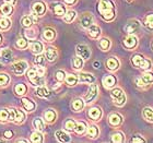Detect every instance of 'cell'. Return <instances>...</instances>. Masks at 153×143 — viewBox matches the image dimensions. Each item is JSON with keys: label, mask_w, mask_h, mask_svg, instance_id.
Instances as JSON below:
<instances>
[{"label": "cell", "mask_w": 153, "mask_h": 143, "mask_svg": "<svg viewBox=\"0 0 153 143\" xmlns=\"http://www.w3.org/2000/svg\"><path fill=\"white\" fill-rule=\"evenodd\" d=\"M27 76H29L30 81H31V83H32L33 85H35V86L44 85V83H45L44 78L41 76H38L36 70H34V69H31V70L27 72Z\"/></svg>", "instance_id": "277c9868"}, {"label": "cell", "mask_w": 153, "mask_h": 143, "mask_svg": "<svg viewBox=\"0 0 153 143\" xmlns=\"http://www.w3.org/2000/svg\"><path fill=\"white\" fill-rule=\"evenodd\" d=\"M125 141V137L124 134L121 132H115L112 134V142L114 143H121Z\"/></svg>", "instance_id": "b9f144b4"}, {"label": "cell", "mask_w": 153, "mask_h": 143, "mask_svg": "<svg viewBox=\"0 0 153 143\" xmlns=\"http://www.w3.org/2000/svg\"><path fill=\"white\" fill-rule=\"evenodd\" d=\"M0 121H12L11 109H1L0 110Z\"/></svg>", "instance_id": "603a6c76"}, {"label": "cell", "mask_w": 153, "mask_h": 143, "mask_svg": "<svg viewBox=\"0 0 153 143\" xmlns=\"http://www.w3.org/2000/svg\"><path fill=\"white\" fill-rule=\"evenodd\" d=\"M26 69H27V64L25 61H18L12 66V70L13 72L18 74V76H21L23 73L25 72Z\"/></svg>", "instance_id": "9c48e42d"}, {"label": "cell", "mask_w": 153, "mask_h": 143, "mask_svg": "<svg viewBox=\"0 0 153 143\" xmlns=\"http://www.w3.org/2000/svg\"><path fill=\"white\" fill-rule=\"evenodd\" d=\"M88 115H89V117L91 120L97 121L101 119V117H102V110H101V108L100 107H92L89 109Z\"/></svg>", "instance_id": "5bb4252c"}, {"label": "cell", "mask_w": 153, "mask_h": 143, "mask_svg": "<svg viewBox=\"0 0 153 143\" xmlns=\"http://www.w3.org/2000/svg\"><path fill=\"white\" fill-rule=\"evenodd\" d=\"M33 127L35 128L37 131H43L45 128V124L41 118H35V119L33 120Z\"/></svg>", "instance_id": "ab89813d"}, {"label": "cell", "mask_w": 153, "mask_h": 143, "mask_svg": "<svg viewBox=\"0 0 153 143\" xmlns=\"http://www.w3.org/2000/svg\"><path fill=\"white\" fill-rule=\"evenodd\" d=\"M131 64H134L136 68H139V69L144 70V71L149 70V69H151V67H152L151 60L147 59L144 56H142V55H140V54L134 55V56L131 57Z\"/></svg>", "instance_id": "7a4b0ae2"}, {"label": "cell", "mask_w": 153, "mask_h": 143, "mask_svg": "<svg viewBox=\"0 0 153 143\" xmlns=\"http://www.w3.org/2000/svg\"><path fill=\"white\" fill-rule=\"evenodd\" d=\"M131 142H139V143H142V142H146V140H144L143 138H141L140 136H136V137H134L132 139H131Z\"/></svg>", "instance_id": "db71d44e"}, {"label": "cell", "mask_w": 153, "mask_h": 143, "mask_svg": "<svg viewBox=\"0 0 153 143\" xmlns=\"http://www.w3.org/2000/svg\"><path fill=\"white\" fill-rule=\"evenodd\" d=\"M56 117H57V115H56L55 110H53V109H48V110L45 111L44 118L45 120L47 121V122H49V124H53L56 120Z\"/></svg>", "instance_id": "d4e9b609"}, {"label": "cell", "mask_w": 153, "mask_h": 143, "mask_svg": "<svg viewBox=\"0 0 153 143\" xmlns=\"http://www.w3.org/2000/svg\"><path fill=\"white\" fill-rule=\"evenodd\" d=\"M65 81H66L68 86H74L76 83H78L79 79H78V76H76V74H71L70 73V74H67V76H66Z\"/></svg>", "instance_id": "83f0119b"}, {"label": "cell", "mask_w": 153, "mask_h": 143, "mask_svg": "<svg viewBox=\"0 0 153 143\" xmlns=\"http://www.w3.org/2000/svg\"><path fill=\"white\" fill-rule=\"evenodd\" d=\"M57 56H58V53H57V50H56V48L48 47L47 49H46L45 57H46V59H47L48 61H51V62L55 61L56 59H57Z\"/></svg>", "instance_id": "ffe728a7"}, {"label": "cell", "mask_w": 153, "mask_h": 143, "mask_svg": "<svg viewBox=\"0 0 153 143\" xmlns=\"http://www.w3.org/2000/svg\"><path fill=\"white\" fill-rule=\"evenodd\" d=\"M88 34L93 39L99 38V36L101 35V29H100V26L95 25V24H92L90 27H88Z\"/></svg>", "instance_id": "ac0fdd59"}, {"label": "cell", "mask_w": 153, "mask_h": 143, "mask_svg": "<svg viewBox=\"0 0 153 143\" xmlns=\"http://www.w3.org/2000/svg\"><path fill=\"white\" fill-rule=\"evenodd\" d=\"M21 23H22V25L24 27H30L33 23V18H31V16H23L22 20H21Z\"/></svg>", "instance_id": "bcb514c9"}, {"label": "cell", "mask_w": 153, "mask_h": 143, "mask_svg": "<svg viewBox=\"0 0 153 143\" xmlns=\"http://www.w3.org/2000/svg\"><path fill=\"white\" fill-rule=\"evenodd\" d=\"M143 25L149 30H153V12L148 13L143 19Z\"/></svg>", "instance_id": "4316f807"}, {"label": "cell", "mask_w": 153, "mask_h": 143, "mask_svg": "<svg viewBox=\"0 0 153 143\" xmlns=\"http://www.w3.org/2000/svg\"><path fill=\"white\" fill-rule=\"evenodd\" d=\"M21 102H22V106L25 108V110L33 111L34 109H35V103L32 102L31 99H21Z\"/></svg>", "instance_id": "484cf974"}, {"label": "cell", "mask_w": 153, "mask_h": 143, "mask_svg": "<svg viewBox=\"0 0 153 143\" xmlns=\"http://www.w3.org/2000/svg\"><path fill=\"white\" fill-rule=\"evenodd\" d=\"M140 26H141V24L138 20H130V21L126 24V26H125V32L127 33L128 35H129V34H134L136 32L139 31Z\"/></svg>", "instance_id": "ba28073f"}, {"label": "cell", "mask_w": 153, "mask_h": 143, "mask_svg": "<svg viewBox=\"0 0 153 143\" xmlns=\"http://www.w3.org/2000/svg\"><path fill=\"white\" fill-rule=\"evenodd\" d=\"M128 1H131V0H128Z\"/></svg>", "instance_id": "03108f58"}, {"label": "cell", "mask_w": 153, "mask_h": 143, "mask_svg": "<svg viewBox=\"0 0 153 143\" xmlns=\"http://www.w3.org/2000/svg\"><path fill=\"white\" fill-rule=\"evenodd\" d=\"M35 31L34 30H32V29H30V30H27L25 32V36H26V38L27 39H34V37H35Z\"/></svg>", "instance_id": "816d5d0a"}, {"label": "cell", "mask_w": 153, "mask_h": 143, "mask_svg": "<svg viewBox=\"0 0 153 143\" xmlns=\"http://www.w3.org/2000/svg\"><path fill=\"white\" fill-rule=\"evenodd\" d=\"M84 107V102L81 99H76L72 102V109L74 111H81Z\"/></svg>", "instance_id": "8d00e7d4"}, {"label": "cell", "mask_w": 153, "mask_h": 143, "mask_svg": "<svg viewBox=\"0 0 153 143\" xmlns=\"http://www.w3.org/2000/svg\"><path fill=\"white\" fill-rule=\"evenodd\" d=\"M11 26V21L7 18H1L0 19V30L1 31H6Z\"/></svg>", "instance_id": "60d3db41"}, {"label": "cell", "mask_w": 153, "mask_h": 143, "mask_svg": "<svg viewBox=\"0 0 153 143\" xmlns=\"http://www.w3.org/2000/svg\"><path fill=\"white\" fill-rule=\"evenodd\" d=\"M76 56L81 57L82 59H84V60L89 59L90 56H91V50H90V48L88 45H84V44L76 45Z\"/></svg>", "instance_id": "5b68a950"}, {"label": "cell", "mask_w": 153, "mask_h": 143, "mask_svg": "<svg viewBox=\"0 0 153 143\" xmlns=\"http://www.w3.org/2000/svg\"><path fill=\"white\" fill-rule=\"evenodd\" d=\"M97 94H99V87H97V85H96V84H94V83H91L90 89H89V92H88V94H86L85 97H84V101H85V103H88V104L92 103L93 101L97 97Z\"/></svg>", "instance_id": "52a82bcc"}, {"label": "cell", "mask_w": 153, "mask_h": 143, "mask_svg": "<svg viewBox=\"0 0 153 143\" xmlns=\"http://www.w3.org/2000/svg\"><path fill=\"white\" fill-rule=\"evenodd\" d=\"M16 0H6V2L7 3H9V4H14L16 3Z\"/></svg>", "instance_id": "680465c9"}, {"label": "cell", "mask_w": 153, "mask_h": 143, "mask_svg": "<svg viewBox=\"0 0 153 143\" xmlns=\"http://www.w3.org/2000/svg\"><path fill=\"white\" fill-rule=\"evenodd\" d=\"M18 142H27V141L24 140V139H20V140H18Z\"/></svg>", "instance_id": "94428289"}, {"label": "cell", "mask_w": 153, "mask_h": 143, "mask_svg": "<svg viewBox=\"0 0 153 143\" xmlns=\"http://www.w3.org/2000/svg\"><path fill=\"white\" fill-rule=\"evenodd\" d=\"M123 45L128 50H132L138 46V38L134 34H129L123 41Z\"/></svg>", "instance_id": "8992f818"}, {"label": "cell", "mask_w": 153, "mask_h": 143, "mask_svg": "<svg viewBox=\"0 0 153 143\" xmlns=\"http://www.w3.org/2000/svg\"><path fill=\"white\" fill-rule=\"evenodd\" d=\"M93 21H94V19H93L92 14H91V13H85V14L82 16V18L80 20V23H81L82 27L88 29V27H90V26L93 24Z\"/></svg>", "instance_id": "2e32d148"}, {"label": "cell", "mask_w": 153, "mask_h": 143, "mask_svg": "<svg viewBox=\"0 0 153 143\" xmlns=\"http://www.w3.org/2000/svg\"><path fill=\"white\" fill-rule=\"evenodd\" d=\"M10 81V78L6 73H0V86L7 85Z\"/></svg>", "instance_id": "7dc6e473"}, {"label": "cell", "mask_w": 153, "mask_h": 143, "mask_svg": "<svg viewBox=\"0 0 153 143\" xmlns=\"http://www.w3.org/2000/svg\"><path fill=\"white\" fill-rule=\"evenodd\" d=\"M43 140H44L43 134H41L38 131H36V132L32 133V136H31V141H32V142L39 143V142H43Z\"/></svg>", "instance_id": "ee69618b"}, {"label": "cell", "mask_w": 153, "mask_h": 143, "mask_svg": "<svg viewBox=\"0 0 153 143\" xmlns=\"http://www.w3.org/2000/svg\"><path fill=\"white\" fill-rule=\"evenodd\" d=\"M94 67H95V68H99L100 67V62L95 61V62H94Z\"/></svg>", "instance_id": "91938a15"}, {"label": "cell", "mask_w": 153, "mask_h": 143, "mask_svg": "<svg viewBox=\"0 0 153 143\" xmlns=\"http://www.w3.org/2000/svg\"><path fill=\"white\" fill-rule=\"evenodd\" d=\"M55 137H56V139H57L59 142L67 143V142H70L71 141L70 136H69L68 133H66L64 130H57L56 131V133H55Z\"/></svg>", "instance_id": "d6986e66"}, {"label": "cell", "mask_w": 153, "mask_h": 143, "mask_svg": "<svg viewBox=\"0 0 153 143\" xmlns=\"http://www.w3.org/2000/svg\"><path fill=\"white\" fill-rule=\"evenodd\" d=\"M0 11H1V13H2L3 16H11V13L13 12V7L12 4H9V3H4V4H2L1 6V8H0Z\"/></svg>", "instance_id": "836d02e7"}, {"label": "cell", "mask_w": 153, "mask_h": 143, "mask_svg": "<svg viewBox=\"0 0 153 143\" xmlns=\"http://www.w3.org/2000/svg\"><path fill=\"white\" fill-rule=\"evenodd\" d=\"M108 122L112 127H119L123 124V117L119 114H117V113L111 114L108 117Z\"/></svg>", "instance_id": "4fadbf2b"}, {"label": "cell", "mask_w": 153, "mask_h": 143, "mask_svg": "<svg viewBox=\"0 0 153 143\" xmlns=\"http://www.w3.org/2000/svg\"><path fill=\"white\" fill-rule=\"evenodd\" d=\"M36 94H37L39 97H48V96L51 95V92H49V90L47 87H45V86H37V89H36Z\"/></svg>", "instance_id": "e575fe53"}, {"label": "cell", "mask_w": 153, "mask_h": 143, "mask_svg": "<svg viewBox=\"0 0 153 143\" xmlns=\"http://www.w3.org/2000/svg\"><path fill=\"white\" fill-rule=\"evenodd\" d=\"M72 67H74V69H76V70H81L83 67V59L81 57H79V56H76V57H74V59H72Z\"/></svg>", "instance_id": "d590c367"}, {"label": "cell", "mask_w": 153, "mask_h": 143, "mask_svg": "<svg viewBox=\"0 0 153 143\" xmlns=\"http://www.w3.org/2000/svg\"><path fill=\"white\" fill-rule=\"evenodd\" d=\"M43 37H44V39H46L47 41H51L55 37H56V32L51 29H46L44 31V33H43Z\"/></svg>", "instance_id": "1f68e13d"}, {"label": "cell", "mask_w": 153, "mask_h": 143, "mask_svg": "<svg viewBox=\"0 0 153 143\" xmlns=\"http://www.w3.org/2000/svg\"><path fill=\"white\" fill-rule=\"evenodd\" d=\"M14 91L18 95H23L26 92V86L24 84H16V87H14Z\"/></svg>", "instance_id": "f6af8a7d"}, {"label": "cell", "mask_w": 153, "mask_h": 143, "mask_svg": "<svg viewBox=\"0 0 153 143\" xmlns=\"http://www.w3.org/2000/svg\"><path fill=\"white\" fill-rule=\"evenodd\" d=\"M74 131H76V134H83L84 132L86 131V124L85 122H83V121H80L78 124H76V128H74Z\"/></svg>", "instance_id": "f35d334b"}, {"label": "cell", "mask_w": 153, "mask_h": 143, "mask_svg": "<svg viewBox=\"0 0 153 143\" xmlns=\"http://www.w3.org/2000/svg\"><path fill=\"white\" fill-rule=\"evenodd\" d=\"M36 72H37L38 76H44V73H45V69L41 66V67H39V68H38V69H37V70H36Z\"/></svg>", "instance_id": "9f6ffc18"}, {"label": "cell", "mask_w": 153, "mask_h": 143, "mask_svg": "<svg viewBox=\"0 0 153 143\" xmlns=\"http://www.w3.org/2000/svg\"><path fill=\"white\" fill-rule=\"evenodd\" d=\"M1 39H2V37H1V35H0V43H1Z\"/></svg>", "instance_id": "6125c7cd"}, {"label": "cell", "mask_w": 153, "mask_h": 143, "mask_svg": "<svg viewBox=\"0 0 153 143\" xmlns=\"http://www.w3.org/2000/svg\"><path fill=\"white\" fill-rule=\"evenodd\" d=\"M0 60L4 62V64H9L13 60V54L9 48H3L0 51Z\"/></svg>", "instance_id": "30bf717a"}, {"label": "cell", "mask_w": 153, "mask_h": 143, "mask_svg": "<svg viewBox=\"0 0 153 143\" xmlns=\"http://www.w3.org/2000/svg\"><path fill=\"white\" fill-rule=\"evenodd\" d=\"M26 46H27V41L24 39V38H21V39L16 41V47L20 48V49H24Z\"/></svg>", "instance_id": "c3c4849f"}, {"label": "cell", "mask_w": 153, "mask_h": 143, "mask_svg": "<svg viewBox=\"0 0 153 143\" xmlns=\"http://www.w3.org/2000/svg\"><path fill=\"white\" fill-rule=\"evenodd\" d=\"M88 137L91 138V139H95V138H97V136H99L100 133V130L99 128L96 127V126H90L89 128H88Z\"/></svg>", "instance_id": "f546056e"}, {"label": "cell", "mask_w": 153, "mask_h": 143, "mask_svg": "<svg viewBox=\"0 0 153 143\" xmlns=\"http://www.w3.org/2000/svg\"><path fill=\"white\" fill-rule=\"evenodd\" d=\"M12 113V121L16 124H22L25 120V114L20 109H11Z\"/></svg>", "instance_id": "8fae6325"}, {"label": "cell", "mask_w": 153, "mask_h": 143, "mask_svg": "<svg viewBox=\"0 0 153 143\" xmlns=\"http://www.w3.org/2000/svg\"><path fill=\"white\" fill-rule=\"evenodd\" d=\"M0 68H1V64H0Z\"/></svg>", "instance_id": "e7e4bbea"}, {"label": "cell", "mask_w": 153, "mask_h": 143, "mask_svg": "<svg viewBox=\"0 0 153 143\" xmlns=\"http://www.w3.org/2000/svg\"><path fill=\"white\" fill-rule=\"evenodd\" d=\"M120 64H119V60H118L117 58L115 57H109L107 60H106V68L111 71H116L118 70V68H119Z\"/></svg>", "instance_id": "e0dca14e"}, {"label": "cell", "mask_w": 153, "mask_h": 143, "mask_svg": "<svg viewBox=\"0 0 153 143\" xmlns=\"http://www.w3.org/2000/svg\"><path fill=\"white\" fill-rule=\"evenodd\" d=\"M99 46L103 51H107L109 48H111V41L106 37L101 38L100 41H99Z\"/></svg>", "instance_id": "f1b7e54d"}, {"label": "cell", "mask_w": 153, "mask_h": 143, "mask_svg": "<svg viewBox=\"0 0 153 143\" xmlns=\"http://www.w3.org/2000/svg\"><path fill=\"white\" fill-rule=\"evenodd\" d=\"M111 96H112L114 104L118 107H121L126 104V95H125L124 91L119 87L113 89L112 92H111Z\"/></svg>", "instance_id": "3957f363"}, {"label": "cell", "mask_w": 153, "mask_h": 143, "mask_svg": "<svg viewBox=\"0 0 153 143\" xmlns=\"http://www.w3.org/2000/svg\"><path fill=\"white\" fill-rule=\"evenodd\" d=\"M76 11H74V10H70V11H68V12L65 13L64 21L66 23H71L74 19H76Z\"/></svg>", "instance_id": "74e56055"}, {"label": "cell", "mask_w": 153, "mask_h": 143, "mask_svg": "<svg viewBox=\"0 0 153 143\" xmlns=\"http://www.w3.org/2000/svg\"><path fill=\"white\" fill-rule=\"evenodd\" d=\"M4 137L7 139H11L13 137V132L11 130H8V131H4Z\"/></svg>", "instance_id": "11a10c76"}, {"label": "cell", "mask_w": 153, "mask_h": 143, "mask_svg": "<svg viewBox=\"0 0 153 143\" xmlns=\"http://www.w3.org/2000/svg\"><path fill=\"white\" fill-rule=\"evenodd\" d=\"M102 82H103V85L105 86L106 89H112V87H114V86L116 85L117 80H116V78H115L114 76L108 74V76H105L103 78Z\"/></svg>", "instance_id": "9a60e30c"}, {"label": "cell", "mask_w": 153, "mask_h": 143, "mask_svg": "<svg viewBox=\"0 0 153 143\" xmlns=\"http://www.w3.org/2000/svg\"><path fill=\"white\" fill-rule=\"evenodd\" d=\"M65 2L67 3V4H74L76 2V0H64Z\"/></svg>", "instance_id": "6f0895ef"}, {"label": "cell", "mask_w": 153, "mask_h": 143, "mask_svg": "<svg viewBox=\"0 0 153 143\" xmlns=\"http://www.w3.org/2000/svg\"><path fill=\"white\" fill-rule=\"evenodd\" d=\"M30 47H31L32 53H34L36 55L42 54L43 50H44V46H43V44H42L41 41H33Z\"/></svg>", "instance_id": "7402d4cb"}, {"label": "cell", "mask_w": 153, "mask_h": 143, "mask_svg": "<svg viewBox=\"0 0 153 143\" xmlns=\"http://www.w3.org/2000/svg\"><path fill=\"white\" fill-rule=\"evenodd\" d=\"M65 78H66V73H65L64 70H58L57 72H56V79H57L59 82H62L65 80Z\"/></svg>", "instance_id": "681fc988"}, {"label": "cell", "mask_w": 153, "mask_h": 143, "mask_svg": "<svg viewBox=\"0 0 153 143\" xmlns=\"http://www.w3.org/2000/svg\"><path fill=\"white\" fill-rule=\"evenodd\" d=\"M134 82H136V85H137L138 87H146V86H147V84L144 83L143 80L141 79V76L136 78V79H134Z\"/></svg>", "instance_id": "f907efd6"}, {"label": "cell", "mask_w": 153, "mask_h": 143, "mask_svg": "<svg viewBox=\"0 0 153 143\" xmlns=\"http://www.w3.org/2000/svg\"><path fill=\"white\" fill-rule=\"evenodd\" d=\"M34 62H35V64H37V66H43L45 62V59H44V57L39 54L37 57L35 58V61H34Z\"/></svg>", "instance_id": "f5cc1de1"}, {"label": "cell", "mask_w": 153, "mask_h": 143, "mask_svg": "<svg viewBox=\"0 0 153 143\" xmlns=\"http://www.w3.org/2000/svg\"><path fill=\"white\" fill-rule=\"evenodd\" d=\"M141 79L143 80L144 83H146L147 85H150V84H152L153 83V72L147 70L143 74H142V76H141Z\"/></svg>", "instance_id": "d6a6232c"}, {"label": "cell", "mask_w": 153, "mask_h": 143, "mask_svg": "<svg viewBox=\"0 0 153 143\" xmlns=\"http://www.w3.org/2000/svg\"><path fill=\"white\" fill-rule=\"evenodd\" d=\"M152 48H153V41H152Z\"/></svg>", "instance_id": "be15d7a7"}, {"label": "cell", "mask_w": 153, "mask_h": 143, "mask_svg": "<svg viewBox=\"0 0 153 143\" xmlns=\"http://www.w3.org/2000/svg\"><path fill=\"white\" fill-rule=\"evenodd\" d=\"M76 122L74 120V119H67V120L65 121V128H66V130L68 131H74V128H76Z\"/></svg>", "instance_id": "7bdbcfd3"}, {"label": "cell", "mask_w": 153, "mask_h": 143, "mask_svg": "<svg viewBox=\"0 0 153 143\" xmlns=\"http://www.w3.org/2000/svg\"><path fill=\"white\" fill-rule=\"evenodd\" d=\"M142 116L148 122L153 124V109L151 107H144L142 110Z\"/></svg>", "instance_id": "cb8c5ba5"}, {"label": "cell", "mask_w": 153, "mask_h": 143, "mask_svg": "<svg viewBox=\"0 0 153 143\" xmlns=\"http://www.w3.org/2000/svg\"><path fill=\"white\" fill-rule=\"evenodd\" d=\"M99 11L105 21H112L115 18V7L112 0H100Z\"/></svg>", "instance_id": "6da1fadb"}, {"label": "cell", "mask_w": 153, "mask_h": 143, "mask_svg": "<svg viewBox=\"0 0 153 143\" xmlns=\"http://www.w3.org/2000/svg\"><path fill=\"white\" fill-rule=\"evenodd\" d=\"M80 82L82 83H94L95 82V76L91 73H80L78 76Z\"/></svg>", "instance_id": "44dd1931"}, {"label": "cell", "mask_w": 153, "mask_h": 143, "mask_svg": "<svg viewBox=\"0 0 153 143\" xmlns=\"http://www.w3.org/2000/svg\"><path fill=\"white\" fill-rule=\"evenodd\" d=\"M32 11L33 14H35V16H43L46 11V6H45L44 2L37 1L32 6Z\"/></svg>", "instance_id": "7c38bea8"}, {"label": "cell", "mask_w": 153, "mask_h": 143, "mask_svg": "<svg viewBox=\"0 0 153 143\" xmlns=\"http://www.w3.org/2000/svg\"><path fill=\"white\" fill-rule=\"evenodd\" d=\"M53 10H54L55 14L58 16H65V13H66V8H65V6L64 4H61V3L55 4Z\"/></svg>", "instance_id": "4dcf8cb0"}]
</instances>
